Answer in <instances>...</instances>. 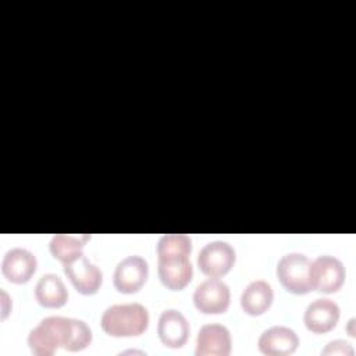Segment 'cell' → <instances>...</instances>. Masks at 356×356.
Here are the masks:
<instances>
[{
    "label": "cell",
    "mask_w": 356,
    "mask_h": 356,
    "mask_svg": "<svg viewBox=\"0 0 356 356\" xmlns=\"http://www.w3.org/2000/svg\"><path fill=\"white\" fill-rule=\"evenodd\" d=\"M310 260L306 254L292 252L284 254L275 268L280 284L291 293L306 295L312 291L309 281Z\"/></svg>",
    "instance_id": "cell-4"
},
{
    "label": "cell",
    "mask_w": 356,
    "mask_h": 356,
    "mask_svg": "<svg viewBox=\"0 0 356 356\" xmlns=\"http://www.w3.org/2000/svg\"><path fill=\"white\" fill-rule=\"evenodd\" d=\"M63 270L75 291L81 295H95L102 286V270L85 254H81L76 259L63 264Z\"/></svg>",
    "instance_id": "cell-8"
},
{
    "label": "cell",
    "mask_w": 356,
    "mask_h": 356,
    "mask_svg": "<svg viewBox=\"0 0 356 356\" xmlns=\"http://www.w3.org/2000/svg\"><path fill=\"white\" fill-rule=\"evenodd\" d=\"M231 303L229 286L218 278H207L193 292V305L203 314L225 313Z\"/></svg>",
    "instance_id": "cell-6"
},
{
    "label": "cell",
    "mask_w": 356,
    "mask_h": 356,
    "mask_svg": "<svg viewBox=\"0 0 356 356\" xmlns=\"http://www.w3.org/2000/svg\"><path fill=\"white\" fill-rule=\"evenodd\" d=\"M236 260L235 249L225 241L206 243L197 254V267L209 278H220L231 271Z\"/></svg>",
    "instance_id": "cell-5"
},
{
    "label": "cell",
    "mask_w": 356,
    "mask_h": 356,
    "mask_svg": "<svg viewBox=\"0 0 356 356\" xmlns=\"http://www.w3.org/2000/svg\"><path fill=\"white\" fill-rule=\"evenodd\" d=\"M274 291L270 282L264 280H254L241 293V307L249 316H261L273 305Z\"/></svg>",
    "instance_id": "cell-15"
},
{
    "label": "cell",
    "mask_w": 356,
    "mask_h": 356,
    "mask_svg": "<svg viewBox=\"0 0 356 356\" xmlns=\"http://www.w3.org/2000/svg\"><path fill=\"white\" fill-rule=\"evenodd\" d=\"M35 299L46 309H60L68 300V289L57 274L47 273L35 285Z\"/></svg>",
    "instance_id": "cell-16"
},
{
    "label": "cell",
    "mask_w": 356,
    "mask_h": 356,
    "mask_svg": "<svg viewBox=\"0 0 356 356\" xmlns=\"http://www.w3.org/2000/svg\"><path fill=\"white\" fill-rule=\"evenodd\" d=\"M353 325H355V318L352 317L350 320H349V327H348V332H349V335L352 337V338H355L356 335H355V330H353Z\"/></svg>",
    "instance_id": "cell-21"
},
{
    "label": "cell",
    "mask_w": 356,
    "mask_h": 356,
    "mask_svg": "<svg viewBox=\"0 0 356 356\" xmlns=\"http://www.w3.org/2000/svg\"><path fill=\"white\" fill-rule=\"evenodd\" d=\"M100 327L110 337H139L149 327V312L140 303L113 305L103 312Z\"/></svg>",
    "instance_id": "cell-2"
},
{
    "label": "cell",
    "mask_w": 356,
    "mask_h": 356,
    "mask_svg": "<svg viewBox=\"0 0 356 356\" xmlns=\"http://www.w3.org/2000/svg\"><path fill=\"white\" fill-rule=\"evenodd\" d=\"M38 268L36 256L24 248H13L1 260V274L11 284H26Z\"/></svg>",
    "instance_id": "cell-9"
},
{
    "label": "cell",
    "mask_w": 356,
    "mask_h": 356,
    "mask_svg": "<svg viewBox=\"0 0 356 356\" xmlns=\"http://www.w3.org/2000/svg\"><path fill=\"white\" fill-rule=\"evenodd\" d=\"M149 277L147 261L138 254L124 257L114 270L113 284L120 293H136L146 284Z\"/></svg>",
    "instance_id": "cell-7"
},
{
    "label": "cell",
    "mask_w": 356,
    "mask_h": 356,
    "mask_svg": "<svg viewBox=\"0 0 356 356\" xmlns=\"http://www.w3.org/2000/svg\"><path fill=\"white\" fill-rule=\"evenodd\" d=\"M157 274L167 289L182 291L193 277V267L189 256L157 259Z\"/></svg>",
    "instance_id": "cell-14"
},
{
    "label": "cell",
    "mask_w": 356,
    "mask_h": 356,
    "mask_svg": "<svg viewBox=\"0 0 356 356\" xmlns=\"http://www.w3.org/2000/svg\"><path fill=\"white\" fill-rule=\"evenodd\" d=\"M92 342L90 327L79 318L50 316L31 330L28 346L35 356H51L58 348L79 352Z\"/></svg>",
    "instance_id": "cell-1"
},
{
    "label": "cell",
    "mask_w": 356,
    "mask_h": 356,
    "mask_svg": "<svg viewBox=\"0 0 356 356\" xmlns=\"http://www.w3.org/2000/svg\"><path fill=\"white\" fill-rule=\"evenodd\" d=\"M189 323L177 309L164 310L157 323V334L161 343L171 349L182 348L189 337Z\"/></svg>",
    "instance_id": "cell-12"
},
{
    "label": "cell",
    "mask_w": 356,
    "mask_h": 356,
    "mask_svg": "<svg viewBox=\"0 0 356 356\" xmlns=\"http://www.w3.org/2000/svg\"><path fill=\"white\" fill-rule=\"evenodd\" d=\"M192 239L185 234H167L163 235L156 246L157 259L191 256Z\"/></svg>",
    "instance_id": "cell-18"
},
{
    "label": "cell",
    "mask_w": 356,
    "mask_h": 356,
    "mask_svg": "<svg viewBox=\"0 0 356 356\" xmlns=\"http://www.w3.org/2000/svg\"><path fill=\"white\" fill-rule=\"evenodd\" d=\"M346 280L343 263L331 254L317 256L309 266V281L312 291L321 293L338 292Z\"/></svg>",
    "instance_id": "cell-3"
},
{
    "label": "cell",
    "mask_w": 356,
    "mask_h": 356,
    "mask_svg": "<svg viewBox=\"0 0 356 356\" xmlns=\"http://www.w3.org/2000/svg\"><path fill=\"white\" fill-rule=\"evenodd\" d=\"M259 350L267 356L292 355L299 346L298 334L285 325H274L261 332L257 341Z\"/></svg>",
    "instance_id": "cell-13"
},
{
    "label": "cell",
    "mask_w": 356,
    "mask_h": 356,
    "mask_svg": "<svg viewBox=\"0 0 356 356\" xmlns=\"http://www.w3.org/2000/svg\"><path fill=\"white\" fill-rule=\"evenodd\" d=\"M232 339L229 330L222 324H204L196 337V356H228Z\"/></svg>",
    "instance_id": "cell-11"
},
{
    "label": "cell",
    "mask_w": 356,
    "mask_h": 356,
    "mask_svg": "<svg viewBox=\"0 0 356 356\" xmlns=\"http://www.w3.org/2000/svg\"><path fill=\"white\" fill-rule=\"evenodd\" d=\"M0 303H1V320H6L11 312V298L4 289H0Z\"/></svg>",
    "instance_id": "cell-20"
},
{
    "label": "cell",
    "mask_w": 356,
    "mask_h": 356,
    "mask_svg": "<svg viewBox=\"0 0 356 356\" xmlns=\"http://www.w3.org/2000/svg\"><path fill=\"white\" fill-rule=\"evenodd\" d=\"M89 239L90 235L57 234L50 239L49 250L56 260L65 264L83 254V248Z\"/></svg>",
    "instance_id": "cell-17"
},
{
    "label": "cell",
    "mask_w": 356,
    "mask_h": 356,
    "mask_svg": "<svg viewBox=\"0 0 356 356\" xmlns=\"http://www.w3.org/2000/svg\"><path fill=\"white\" fill-rule=\"evenodd\" d=\"M339 316V306L334 300L318 298L307 305L303 314V323L310 332L324 334L335 328Z\"/></svg>",
    "instance_id": "cell-10"
},
{
    "label": "cell",
    "mask_w": 356,
    "mask_h": 356,
    "mask_svg": "<svg viewBox=\"0 0 356 356\" xmlns=\"http://www.w3.org/2000/svg\"><path fill=\"white\" fill-rule=\"evenodd\" d=\"M321 355H324V356H353L355 350L348 341L335 339L325 345V348L321 350Z\"/></svg>",
    "instance_id": "cell-19"
}]
</instances>
